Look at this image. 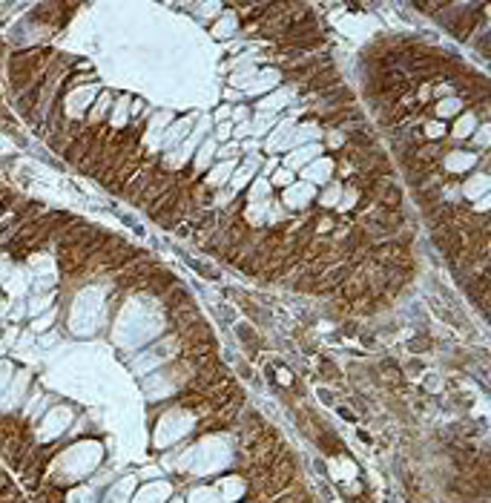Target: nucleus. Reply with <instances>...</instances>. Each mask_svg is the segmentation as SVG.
<instances>
[{
	"label": "nucleus",
	"instance_id": "nucleus-22",
	"mask_svg": "<svg viewBox=\"0 0 491 503\" xmlns=\"http://www.w3.org/2000/svg\"><path fill=\"white\" fill-rule=\"evenodd\" d=\"M460 110H462L460 98H445V101L437 104V115H440V118H451V115H457Z\"/></svg>",
	"mask_w": 491,
	"mask_h": 503
},
{
	"label": "nucleus",
	"instance_id": "nucleus-31",
	"mask_svg": "<svg viewBox=\"0 0 491 503\" xmlns=\"http://www.w3.org/2000/svg\"><path fill=\"white\" fill-rule=\"evenodd\" d=\"M230 121H236V124H247V121H250V110H247V107H233Z\"/></svg>",
	"mask_w": 491,
	"mask_h": 503
},
{
	"label": "nucleus",
	"instance_id": "nucleus-1",
	"mask_svg": "<svg viewBox=\"0 0 491 503\" xmlns=\"http://www.w3.org/2000/svg\"><path fill=\"white\" fill-rule=\"evenodd\" d=\"M210 127H213V121H210V118H198V127H193V130H190V135L181 141L178 147H175L173 153H167L164 167L167 170H181V167H184V164H187V161L195 155V150H198V144L204 141V135L210 132Z\"/></svg>",
	"mask_w": 491,
	"mask_h": 503
},
{
	"label": "nucleus",
	"instance_id": "nucleus-35",
	"mask_svg": "<svg viewBox=\"0 0 491 503\" xmlns=\"http://www.w3.org/2000/svg\"><path fill=\"white\" fill-rule=\"evenodd\" d=\"M241 150H244L247 155H250V153H259V141H256V138H247L244 144H241Z\"/></svg>",
	"mask_w": 491,
	"mask_h": 503
},
{
	"label": "nucleus",
	"instance_id": "nucleus-10",
	"mask_svg": "<svg viewBox=\"0 0 491 503\" xmlns=\"http://www.w3.org/2000/svg\"><path fill=\"white\" fill-rule=\"evenodd\" d=\"M477 164V155L474 153H465V150H457V153H448L445 155V170L448 173H465Z\"/></svg>",
	"mask_w": 491,
	"mask_h": 503
},
{
	"label": "nucleus",
	"instance_id": "nucleus-29",
	"mask_svg": "<svg viewBox=\"0 0 491 503\" xmlns=\"http://www.w3.org/2000/svg\"><path fill=\"white\" fill-rule=\"evenodd\" d=\"M282 219H284V207H279V205H273V202H270L268 222H264V225H276V222H282Z\"/></svg>",
	"mask_w": 491,
	"mask_h": 503
},
{
	"label": "nucleus",
	"instance_id": "nucleus-12",
	"mask_svg": "<svg viewBox=\"0 0 491 503\" xmlns=\"http://www.w3.org/2000/svg\"><path fill=\"white\" fill-rule=\"evenodd\" d=\"M170 121H173V115H170V112H161V115L152 118V124L147 127V138H144L147 144H150V147H161V138H164V127L170 124Z\"/></svg>",
	"mask_w": 491,
	"mask_h": 503
},
{
	"label": "nucleus",
	"instance_id": "nucleus-24",
	"mask_svg": "<svg viewBox=\"0 0 491 503\" xmlns=\"http://www.w3.org/2000/svg\"><path fill=\"white\" fill-rule=\"evenodd\" d=\"M268 182L273 184V187H290V184H293V173H290V170H284V167H279V170H276V173L268 178Z\"/></svg>",
	"mask_w": 491,
	"mask_h": 503
},
{
	"label": "nucleus",
	"instance_id": "nucleus-13",
	"mask_svg": "<svg viewBox=\"0 0 491 503\" xmlns=\"http://www.w3.org/2000/svg\"><path fill=\"white\" fill-rule=\"evenodd\" d=\"M268 207H270V198H268V202H247L244 222H247V225H253V227L264 225V222H268Z\"/></svg>",
	"mask_w": 491,
	"mask_h": 503
},
{
	"label": "nucleus",
	"instance_id": "nucleus-20",
	"mask_svg": "<svg viewBox=\"0 0 491 503\" xmlns=\"http://www.w3.org/2000/svg\"><path fill=\"white\" fill-rule=\"evenodd\" d=\"M250 127H253V135H268V132L276 127V121L270 115H259V112H256V115L250 118Z\"/></svg>",
	"mask_w": 491,
	"mask_h": 503
},
{
	"label": "nucleus",
	"instance_id": "nucleus-32",
	"mask_svg": "<svg viewBox=\"0 0 491 503\" xmlns=\"http://www.w3.org/2000/svg\"><path fill=\"white\" fill-rule=\"evenodd\" d=\"M425 135H428L431 141H437V138H442V135H445V127L437 124V121H431V124L425 127Z\"/></svg>",
	"mask_w": 491,
	"mask_h": 503
},
{
	"label": "nucleus",
	"instance_id": "nucleus-7",
	"mask_svg": "<svg viewBox=\"0 0 491 503\" xmlns=\"http://www.w3.org/2000/svg\"><path fill=\"white\" fill-rule=\"evenodd\" d=\"M190 130H193V121H190V118H184V121H175V124L164 132V138H161V150H164V153H173L175 147H178L181 141L190 135Z\"/></svg>",
	"mask_w": 491,
	"mask_h": 503
},
{
	"label": "nucleus",
	"instance_id": "nucleus-19",
	"mask_svg": "<svg viewBox=\"0 0 491 503\" xmlns=\"http://www.w3.org/2000/svg\"><path fill=\"white\" fill-rule=\"evenodd\" d=\"M236 26H238L236 15H221V17H218V23L213 26V35H216V37H227V35L236 32Z\"/></svg>",
	"mask_w": 491,
	"mask_h": 503
},
{
	"label": "nucleus",
	"instance_id": "nucleus-26",
	"mask_svg": "<svg viewBox=\"0 0 491 503\" xmlns=\"http://www.w3.org/2000/svg\"><path fill=\"white\" fill-rule=\"evenodd\" d=\"M356 198H359V190H354V187H351V190H342V198H339V205H336V207L345 213V210H351V207L356 205Z\"/></svg>",
	"mask_w": 491,
	"mask_h": 503
},
{
	"label": "nucleus",
	"instance_id": "nucleus-16",
	"mask_svg": "<svg viewBox=\"0 0 491 503\" xmlns=\"http://www.w3.org/2000/svg\"><path fill=\"white\" fill-rule=\"evenodd\" d=\"M474 130H477V115H474V112H462L460 121L454 124V138L457 141L471 138V135H474Z\"/></svg>",
	"mask_w": 491,
	"mask_h": 503
},
{
	"label": "nucleus",
	"instance_id": "nucleus-6",
	"mask_svg": "<svg viewBox=\"0 0 491 503\" xmlns=\"http://www.w3.org/2000/svg\"><path fill=\"white\" fill-rule=\"evenodd\" d=\"M236 167H238L236 158H230V161H216V164L207 170V178H204V184H207L210 190H221L224 184L230 182V175H233V170H236Z\"/></svg>",
	"mask_w": 491,
	"mask_h": 503
},
{
	"label": "nucleus",
	"instance_id": "nucleus-17",
	"mask_svg": "<svg viewBox=\"0 0 491 503\" xmlns=\"http://www.w3.org/2000/svg\"><path fill=\"white\" fill-rule=\"evenodd\" d=\"M164 497H170V486H167V483H155V486L144 489V492L135 497V503H161Z\"/></svg>",
	"mask_w": 491,
	"mask_h": 503
},
{
	"label": "nucleus",
	"instance_id": "nucleus-34",
	"mask_svg": "<svg viewBox=\"0 0 491 503\" xmlns=\"http://www.w3.org/2000/svg\"><path fill=\"white\" fill-rule=\"evenodd\" d=\"M230 112H233V107H218V110H216V121H218V124H224V121L230 118Z\"/></svg>",
	"mask_w": 491,
	"mask_h": 503
},
{
	"label": "nucleus",
	"instance_id": "nucleus-33",
	"mask_svg": "<svg viewBox=\"0 0 491 503\" xmlns=\"http://www.w3.org/2000/svg\"><path fill=\"white\" fill-rule=\"evenodd\" d=\"M474 144L488 147V124H483V130H474Z\"/></svg>",
	"mask_w": 491,
	"mask_h": 503
},
{
	"label": "nucleus",
	"instance_id": "nucleus-15",
	"mask_svg": "<svg viewBox=\"0 0 491 503\" xmlns=\"http://www.w3.org/2000/svg\"><path fill=\"white\" fill-rule=\"evenodd\" d=\"M270 190H273V184H270L264 175H261V178H253L250 187H247V202H268Z\"/></svg>",
	"mask_w": 491,
	"mask_h": 503
},
{
	"label": "nucleus",
	"instance_id": "nucleus-5",
	"mask_svg": "<svg viewBox=\"0 0 491 503\" xmlns=\"http://www.w3.org/2000/svg\"><path fill=\"white\" fill-rule=\"evenodd\" d=\"M319 155H322V144H304V147H296V150H290V155L284 158V170H290V173H296V170H304L311 161H316Z\"/></svg>",
	"mask_w": 491,
	"mask_h": 503
},
{
	"label": "nucleus",
	"instance_id": "nucleus-4",
	"mask_svg": "<svg viewBox=\"0 0 491 503\" xmlns=\"http://www.w3.org/2000/svg\"><path fill=\"white\" fill-rule=\"evenodd\" d=\"M333 170H336V161L328 158V155H319L316 161H311V164L302 170V182H308V184H325L328 182L331 184Z\"/></svg>",
	"mask_w": 491,
	"mask_h": 503
},
{
	"label": "nucleus",
	"instance_id": "nucleus-37",
	"mask_svg": "<svg viewBox=\"0 0 491 503\" xmlns=\"http://www.w3.org/2000/svg\"><path fill=\"white\" fill-rule=\"evenodd\" d=\"M173 503H181V500H173Z\"/></svg>",
	"mask_w": 491,
	"mask_h": 503
},
{
	"label": "nucleus",
	"instance_id": "nucleus-36",
	"mask_svg": "<svg viewBox=\"0 0 491 503\" xmlns=\"http://www.w3.org/2000/svg\"><path fill=\"white\" fill-rule=\"evenodd\" d=\"M261 170H264V173H276V170H279V161H276V158L264 161V164H261Z\"/></svg>",
	"mask_w": 491,
	"mask_h": 503
},
{
	"label": "nucleus",
	"instance_id": "nucleus-27",
	"mask_svg": "<svg viewBox=\"0 0 491 503\" xmlns=\"http://www.w3.org/2000/svg\"><path fill=\"white\" fill-rule=\"evenodd\" d=\"M107 107H109V95H101V101H98V107L95 110H89V121H101L104 115H107Z\"/></svg>",
	"mask_w": 491,
	"mask_h": 503
},
{
	"label": "nucleus",
	"instance_id": "nucleus-8",
	"mask_svg": "<svg viewBox=\"0 0 491 503\" xmlns=\"http://www.w3.org/2000/svg\"><path fill=\"white\" fill-rule=\"evenodd\" d=\"M319 135H322V127L313 124V121L296 124V127H293V135H290V150H296V147H304V144H316Z\"/></svg>",
	"mask_w": 491,
	"mask_h": 503
},
{
	"label": "nucleus",
	"instance_id": "nucleus-30",
	"mask_svg": "<svg viewBox=\"0 0 491 503\" xmlns=\"http://www.w3.org/2000/svg\"><path fill=\"white\" fill-rule=\"evenodd\" d=\"M250 135H253V127H250V121H247V124H236V127H233V138L247 141Z\"/></svg>",
	"mask_w": 491,
	"mask_h": 503
},
{
	"label": "nucleus",
	"instance_id": "nucleus-28",
	"mask_svg": "<svg viewBox=\"0 0 491 503\" xmlns=\"http://www.w3.org/2000/svg\"><path fill=\"white\" fill-rule=\"evenodd\" d=\"M213 138H216L218 144H221V141H230V138H233V121H224V124H218V127H216V135H213Z\"/></svg>",
	"mask_w": 491,
	"mask_h": 503
},
{
	"label": "nucleus",
	"instance_id": "nucleus-3",
	"mask_svg": "<svg viewBox=\"0 0 491 503\" xmlns=\"http://www.w3.org/2000/svg\"><path fill=\"white\" fill-rule=\"evenodd\" d=\"M313 196H316L313 184H308V182H296V184H290V187H284V198H282V205L288 207V210H302V207H308V205L313 202Z\"/></svg>",
	"mask_w": 491,
	"mask_h": 503
},
{
	"label": "nucleus",
	"instance_id": "nucleus-21",
	"mask_svg": "<svg viewBox=\"0 0 491 503\" xmlns=\"http://www.w3.org/2000/svg\"><path fill=\"white\" fill-rule=\"evenodd\" d=\"M130 98H118V104H115V110H112V127H118L121 130L124 124H127V118H130Z\"/></svg>",
	"mask_w": 491,
	"mask_h": 503
},
{
	"label": "nucleus",
	"instance_id": "nucleus-2",
	"mask_svg": "<svg viewBox=\"0 0 491 503\" xmlns=\"http://www.w3.org/2000/svg\"><path fill=\"white\" fill-rule=\"evenodd\" d=\"M293 127H296V118H284L273 130L268 132L264 138V150L268 153H282V150H290V135H293Z\"/></svg>",
	"mask_w": 491,
	"mask_h": 503
},
{
	"label": "nucleus",
	"instance_id": "nucleus-14",
	"mask_svg": "<svg viewBox=\"0 0 491 503\" xmlns=\"http://www.w3.org/2000/svg\"><path fill=\"white\" fill-rule=\"evenodd\" d=\"M485 193H488V175H474V178L462 184V196L465 198L480 202V198H485Z\"/></svg>",
	"mask_w": 491,
	"mask_h": 503
},
{
	"label": "nucleus",
	"instance_id": "nucleus-25",
	"mask_svg": "<svg viewBox=\"0 0 491 503\" xmlns=\"http://www.w3.org/2000/svg\"><path fill=\"white\" fill-rule=\"evenodd\" d=\"M241 489H244V486H241L236 477H233V480H230V477H227V480H221V492H224V497H227V500H236V497L241 495Z\"/></svg>",
	"mask_w": 491,
	"mask_h": 503
},
{
	"label": "nucleus",
	"instance_id": "nucleus-11",
	"mask_svg": "<svg viewBox=\"0 0 491 503\" xmlns=\"http://www.w3.org/2000/svg\"><path fill=\"white\" fill-rule=\"evenodd\" d=\"M290 98H293V92L290 89H279V92H273V95H268L264 101L259 104V115H270V112H279V110H284L290 104Z\"/></svg>",
	"mask_w": 491,
	"mask_h": 503
},
{
	"label": "nucleus",
	"instance_id": "nucleus-18",
	"mask_svg": "<svg viewBox=\"0 0 491 503\" xmlns=\"http://www.w3.org/2000/svg\"><path fill=\"white\" fill-rule=\"evenodd\" d=\"M339 198H342V184L331 182V184H328V190L319 196V205H322V207H336V205H339Z\"/></svg>",
	"mask_w": 491,
	"mask_h": 503
},
{
	"label": "nucleus",
	"instance_id": "nucleus-9",
	"mask_svg": "<svg viewBox=\"0 0 491 503\" xmlns=\"http://www.w3.org/2000/svg\"><path fill=\"white\" fill-rule=\"evenodd\" d=\"M216 150H218V141L216 138H207V141H201V144H198V150H195V155H193L195 173H204V170L216 161Z\"/></svg>",
	"mask_w": 491,
	"mask_h": 503
},
{
	"label": "nucleus",
	"instance_id": "nucleus-23",
	"mask_svg": "<svg viewBox=\"0 0 491 503\" xmlns=\"http://www.w3.org/2000/svg\"><path fill=\"white\" fill-rule=\"evenodd\" d=\"M190 503H221V497L216 489H195L190 495Z\"/></svg>",
	"mask_w": 491,
	"mask_h": 503
}]
</instances>
